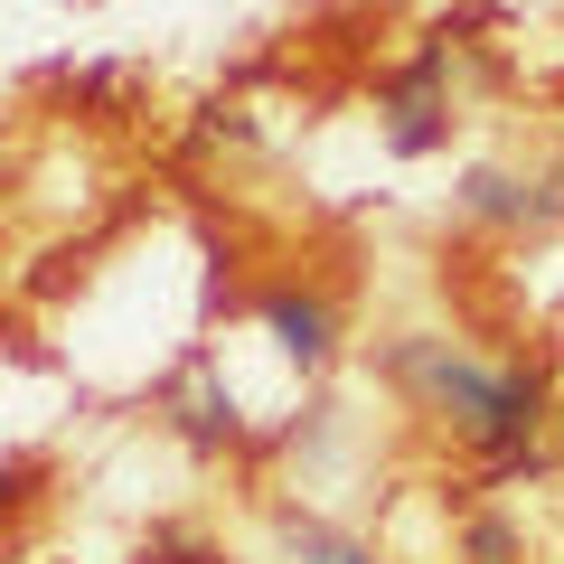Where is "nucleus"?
<instances>
[{
    "instance_id": "nucleus-9",
    "label": "nucleus",
    "mask_w": 564,
    "mask_h": 564,
    "mask_svg": "<svg viewBox=\"0 0 564 564\" xmlns=\"http://www.w3.org/2000/svg\"><path fill=\"white\" fill-rule=\"evenodd\" d=\"M29 480H39L29 462H10V470H0V508H20V499H29Z\"/></svg>"
},
{
    "instance_id": "nucleus-8",
    "label": "nucleus",
    "mask_w": 564,
    "mask_h": 564,
    "mask_svg": "<svg viewBox=\"0 0 564 564\" xmlns=\"http://www.w3.org/2000/svg\"><path fill=\"white\" fill-rule=\"evenodd\" d=\"M132 564H217V545L188 536V527H151V536L132 545Z\"/></svg>"
},
{
    "instance_id": "nucleus-6",
    "label": "nucleus",
    "mask_w": 564,
    "mask_h": 564,
    "mask_svg": "<svg viewBox=\"0 0 564 564\" xmlns=\"http://www.w3.org/2000/svg\"><path fill=\"white\" fill-rule=\"evenodd\" d=\"M282 545H292V564H377V545L367 536H339L329 518H311V508H282Z\"/></svg>"
},
{
    "instance_id": "nucleus-7",
    "label": "nucleus",
    "mask_w": 564,
    "mask_h": 564,
    "mask_svg": "<svg viewBox=\"0 0 564 564\" xmlns=\"http://www.w3.org/2000/svg\"><path fill=\"white\" fill-rule=\"evenodd\" d=\"M462 564H527V536L508 508H470L462 518Z\"/></svg>"
},
{
    "instance_id": "nucleus-1",
    "label": "nucleus",
    "mask_w": 564,
    "mask_h": 564,
    "mask_svg": "<svg viewBox=\"0 0 564 564\" xmlns=\"http://www.w3.org/2000/svg\"><path fill=\"white\" fill-rule=\"evenodd\" d=\"M377 367L423 404V414H443L452 433L480 452V462L536 452L545 423H555V386H545V367H527V358L489 367V358H470V348L433 339V329H404V339H386Z\"/></svg>"
},
{
    "instance_id": "nucleus-3",
    "label": "nucleus",
    "mask_w": 564,
    "mask_h": 564,
    "mask_svg": "<svg viewBox=\"0 0 564 564\" xmlns=\"http://www.w3.org/2000/svg\"><path fill=\"white\" fill-rule=\"evenodd\" d=\"M452 207H462L470 226H536V217H555V198H545V188H527L518 170H499V161L462 170V188H452Z\"/></svg>"
},
{
    "instance_id": "nucleus-5",
    "label": "nucleus",
    "mask_w": 564,
    "mask_h": 564,
    "mask_svg": "<svg viewBox=\"0 0 564 564\" xmlns=\"http://www.w3.org/2000/svg\"><path fill=\"white\" fill-rule=\"evenodd\" d=\"M443 141H452V104L443 95H395L386 104V151H395V161H433Z\"/></svg>"
},
{
    "instance_id": "nucleus-2",
    "label": "nucleus",
    "mask_w": 564,
    "mask_h": 564,
    "mask_svg": "<svg viewBox=\"0 0 564 564\" xmlns=\"http://www.w3.org/2000/svg\"><path fill=\"white\" fill-rule=\"evenodd\" d=\"M254 321H263V339L302 367V377H321V367L339 358V302L311 292V282H273V292L254 302Z\"/></svg>"
},
{
    "instance_id": "nucleus-4",
    "label": "nucleus",
    "mask_w": 564,
    "mask_h": 564,
    "mask_svg": "<svg viewBox=\"0 0 564 564\" xmlns=\"http://www.w3.org/2000/svg\"><path fill=\"white\" fill-rule=\"evenodd\" d=\"M180 433L198 452H226L245 433V414H236V386L217 377V367H198V377H188V395H180Z\"/></svg>"
}]
</instances>
